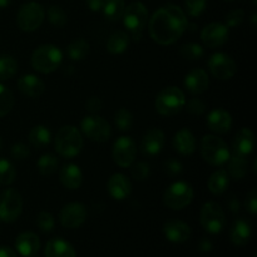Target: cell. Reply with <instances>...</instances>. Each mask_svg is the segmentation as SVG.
<instances>
[{"label":"cell","mask_w":257,"mask_h":257,"mask_svg":"<svg viewBox=\"0 0 257 257\" xmlns=\"http://www.w3.org/2000/svg\"><path fill=\"white\" fill-rule=\"evenodd\" d=\"M187 27L188 22L185 12L172 4L156 10L148 23L151 38L161 45L175 43L180 39Z\"/></svg>","instance_id":"cell-1"},{"label":"cell","mask_w":257,"mask_h":257,"mask_svg":"<svg viewBox=\"0 0 257 257\" xmlns=\"http://www.w3.org/2000/svg\"><path fill=\"white\" fill-rule=\"evenodd\" d=\"M83 148V136L78 128L65 125L55 136V150L62 157L73 158L80 153Z\"/></svg>","instance_id":"cell-2"},{"label":"cell","mask_w":257,"mask_h":257,"mask_svg":"<svg viewBox=\"0 0 257 257\" xmlns=\"http://www.w3.org/2000/svg\"><path fill=\"white\" fill-rule=\"evenodd\" d=\"M63 60V53L53 44H44L38 47L32 54V67L37 72L53 73L60 67Z\"/></svg>","instance_id":"cell-3"},{"label":"cell","mask_w":257,"mask_h":257,"mask_svg":"<svg viewBox=\"0 0 257 257\" xmlns=\"http://www.w3.org/2000/svg\"><path fill=\"white\" fill-rule=\"evenodd\" d=\"M186 105V97L177 87H167L156 97L155 107L157 113L165 117H172L180 113Z\"/></svg>","instance_id":"cell-4"},{"label":"cell","mask_w":257,"mask_h":257,"mask_svg":"<svg viewBox=\"0 0 257 257\" xmlns=\"http://www.w3.org/2000/svg\"><path fill=\"white\" fill-rule=\"evenodd\" d=\"M201 153L205 161L213 166H223L227 163L231 153L222 138L207 135L201 141Z\"/></svg>","instance_id":"cell-5"},{"label":"cell","mask_w":257,"mask_h":257,"mask_svg":"<svg viewBox=\"0 0 257 257\" xmlns=\"http://www.w3.org/2000/svg\"><path fill=\"white\" fill-rule=\"evenodd\" d=\"M123 23L135 40H140L148 20V9L141 2H133L123 13Z\"/></svg>","instance_id":"cell-6"},{"label":"cell","mask_w":257,"mask_h":257,"mask_svg":"<svg viewBox=\"0 0 257 257\" xmlns=\"http://www.w3.org/2000/svg\"><path fill=\"white\" fill-rule=\"evenodd\" d=\"M193 200V188L190 183L178 181L172 183L166 190L163 196V202L171 210H183L187 207Z\"/></svg>","instance_id":"cell-7"},{"label":"cell","mask_w":257,"mask_h":257,"mask_svg":"<svg viewBox=\"0 0 257 257\" xmlns=\"http://www.w3.org/2000/svg\"><path fill=\"white\" fill-rule=\"evenodd\" d=\"M45 10L39 3L29 2L20 7L17 14V24L23 32H34L42 25Z\"/></svg>","instance_id":"cell-8"},{"label":"cell","mask_w":257,"mask_h":257,"mask_svg":"<svg viewBox=\"0 0 257 257\" xmlns=\"http://www.w3.org/2000/svg\"><path fill=\"white\" fill-rule=\"evenodd\" d=\"M200 220L202 227L211 235H218L226 227L225 211L216 202H207L202 206Z\"/></svg>","instance_id":"cell-9"},{"label":"cell","mask_w":257,"mask_h":257,"mask_svg":"<svg viewBox=\"0 0 257 257\" xmlns=\"http://www.w3.org/2000/svg\"><path fill=\"white\" fill-rule=\"evenodd\" d=\"M23 211V197L14 188H7L0 193V221L14 222Z\"/></svg>","instance_id":"cell-10"},{"label":"cell","mask_w":257,"mask_h":257,"mask_svg":"<svg viewBox=\"0 0 257 257\" xmlns=\"http://www.w3.org/2000/svg\"><path fill=\"white\" fill-rule=\"evenodd\" d=\"M83 135L94 142H107L112 136L110 124L99 115H88L80 123Z\"/></svg>","instance_id":"cell-11"},{"label":"cell","mask_w":257,"mask_h":257,"mask_svg":"<svg viewBox=\"0 0 257 257\" xmlns=\"http://www.w3.org/2000/svg\"><path fill=\"white\" fill-rule=\"evenodd\" d=\"M208 69L217 79L227 80L236 74L237 65L235 60L226 53H216L208 59Z\"/></svg>","instance_id":"cell-12"},{"label":"cell","mask_w":257,"mask_h":257,"mask_svg":"<svg viewBox=\"0 0 257 257\" xmlns=\"http://www.w3.org/2000/svg\"><path fill=\"white\" fill-rule=\"evenodd\" d=\"M136 148L135 141L128 136H122L113 145V160L119 167H131L135 161Z\"/></svg>","instance_id":"cell-13"},{"label":"cell","mask_w":257,"mask_h":257,"mask_svg":"<svg viewBox=\"0 0 257 257\" xmlns=\"http://www.w3.org/2000/svg\"><path fill=\"white\" fill-rule=\"evenodd\" d=\"M87 207L79 202H72L62 208L59 215L60 223L63 227L74 230L79 228L87 220Z\"/></svg>","instance_id":"cell-14"},{"label":"cell","mask_w":257,"mask_h":257,"mask_svg":"<svg viewBox=\"0 0 257 257\" xmlns=\"http://www.w3.org/2000/svg\"><path fill=\"white\" fill-rule=\"evenodd\" d=\"M230 37V29L222 23H211L206 25L201 32V39L208 48H218L227 43Z\"/></svg>","instance_id":"cell-15"},{"label":"cell","mask_w":257,"mask_h":257,"mask_svg":"<svg viewBox=\"0 0 257 257\" xmlns=\"http://www.w3.org/2000/svg\"><path fill=\"white\" fill-rule=\"evenodd\" d=\"M165 146V133L160 128H152L147 131L141 141V152L145 156L158 155Z\"/></svg>","instance_id":"cell-16"},{"label":"cell","mask_w":257,"mask_h":257,"mask_svg":"<svg viewBox=\"0 0 257 257\" xmlns=\"http://www.w3.org/2000/svg\"><path fill=\"white\" fill-rule=\"evenodd\" d=\"M163 233L170 242L183 243L190 240L191 227L180 220H170L163 225Z\"/></svg>","instance_id":"cell-17"},{"label":"cell","mask_w":257,"mask_h":257,"mask_svg":"<svg viewBox=\"0 0 257 257\" xmlns=\"http://www.w3.org/2000/svg\"><path fill=\"white\" fill-rule=\"evenodd\" d=\"M185 88L191 93V94H201V93L206 92L210 84V79H208L207 73L203 69H193L188 73L185 77Z\"/></svg>","instance_id":"cell-18"},{"label":"cell","mask_w":257,"mask_h":257,"mask_svg":"<svg viewBox=\"0 0 257 257\" xmlns=\"http://www.w3.org/2000/svg\"><path fill=\"white\" fill-rule=\"evenodd\" d=\"M107 188L109 195L114 200L122 201L130 196L132 186H131V181L128 180L127 176H124L123 173H114L108 180Z\"/></svg>","instance_id":"cell-19"},{"label":"cell","mask_w":257,"mask_h":257,"mask_svg":"<svg viewBox=\"0 0 257 257\" xmlns=\"http://www.w3.org/2000/svg\"><path fill=\"white\" fill-rule=\"evenodd\" d=\"M233 153L235 155L247 157L255 148V135L250 128H242L236 133L232 143Z\"/></svg>","instance_id":"cell-20"},{"label":"cell","mask_w":257,"mask_h":257,"mask_svg":"<svg viewBox=\"0 0 257 257\" xmlns=\"http://www.w3.org/2000/svg\"><path fill=\"white\" fill-rule=\"evenodd\" d=\"M18 89L29 98H39L44 93L45 85L39 77L34 74L23 75L18 80Z\"/></svg>","instance_id":"cell-21"},{"label":"cell","mask_w":257,"mask_h":257,"mask_svg":"<svg viewBox=\"0 0 257 257\" xmlns=\"http://www.w3.org/2000/svg\"><path fill=\"white\" fill-rule=\"evenodd\" d=\"M207 127L212 132L227 133L232 127V117L227 110L217 108L208 114Z\"/></svg>","instance_id":"cell-22"},{"label":"cell","mask_w":257,"mask_h":257,"mask_svg":"<svg viewBox=\"0 0 257 257\" xmlns=\"http://www.w3.org/2000/svg\"><path fill=\"white\" fill-rule=\"evenodd\" d=\"M15 248L23 257H33L40 248V241L35 233L23 232L15 240Z\"/></svg>","instance_id":"cell-23"},{"label":"cell","mask_w":257,"mask_h":257,"mask_svg":"<svg viewBox=\"0 0 257 257\" xmlns=\"http://www.w3.org/2000/svg\"><path fill=\"white\" fill-rule=\"evenodd\" d=\"M172 145L173 148L181 155L190 156L196 151V138L190 130L183 128L173 136Z\"/></svg>","instance_id":"cell-24"},{"label":"cell","mask_w":257,"mask_h":257,"mask_svg":"<svg viewBox=\"0 0 257 257\" xmlns=\"http://www.w3.org/2000/svg\"><path fill=\"white\" fill-rule=\"evenodd\" d=\"M59 178L65 188L78 190L83 182V173L77 165L68 163V165L63 166L62 170H60Z\"/></svg>","instance_id":"cell-25"},{"label":"cell","mask_w":257,"mask_h":257,"mask_svg":"<svg viewBox=\"0 0 257 257\" xmlns=\"http://www.w3.org/2000/svg\"><path fill=\"white\" fill-rule=\"evenodd\" d=\"M45 257H77L74 247L63 238H53L48 241L44 250Z\"/></svg>","instance_id":"cell-26"},{"label":"cell","mask_w":257,"mask_h":257,"mask_svg":"<svg viewBox=\"0 0 257 257\" xmlns=\"http://www.w3.org/2000/svg\"><path fill=\"white\" fill-rule=\"evenodd\" d=\"M252 236V227L251 223L246 220H237L233 223L230 232L231 242L236 246H245L247 245L248 241Z\"/></svg>","instance_id":"cell-27"},{"label":"cell","mask_w":257,"mask_h":257,"mask_svg":"<svg viewBox=\"0 0 257 257\" xmlns=\"http://www.w3.org/2000/svg\"><path fill=\"white\" fill-rule=\"evenodd\" d=\"M228 163V176L232 177L233 180H242L243 177L247 173V157L240 155H235L232 153V156H230L227 161Z\"/></svg>","instance_id":"cell-28"},{"label":"cell","mask_w":257,"mask_h":257,"mask_svg":"<svg viewBox=\"0 0 257 257\" xmlns=\"http://www.w3.org/2000/svg\"><path fill=\"white\" fill-rule=\"evenodd\" d=\"M228 185H230V176L226 170H217L208 180V190L216 196L225 193Z\"/></svg>","instance_id":"cell-29"},{"label":"cell","mask_w":257,"mask_h":257,"mask_svg":"<svg viewBox=\"0 0 257 257\" xmlns=\"http://www.w3.org/2000/svg\"><path fill=\"white\" fill-rule=\"evenodd\" d=\"M130 45V35L125 32H115L109 37L107 42L108 52L112 54H122Z\"/></svg>","instance_id":"cell-30"},{"label":"cell","mask_w":257,"mask_h":257,"mask_svg":"<svg viewBox=\"0 0 257 257\" xmlns=\"http://www.w3.org/2000/svg\"><path fill=\"white\" fill-rule=\"evenodd\" d=\"M50 140H52L50 131L47 127H44V125H35L34 128L30 130L29 142L32 143L33 147L42 150L45 146L49 145Z\"/></svg>","instance_id":"cell-31"},{"label":"cell","mask_w":257,"mask_h":257,"mask_svg":"<svg viewBox=\"0 0 257 257\" xmlns=\"http://www.w3.org/2000/svg\"><path fill=\"white\" fill-rule=\"evenodd\" d=\"M125 4L124 0H105L103 4V14L110 22H117L123 17Z\"/></svg>","instance_id":"cell-32"},{"label":"cell","mask_w":257,"mask_h":257,"mask_svg":"<svg viewBox=\"0 0 257 257\" xmlns=\"http://www.w3.org/2000/svg\"><path fill=\"white\" fill-rule=\"evenodd\" d=\"M68 57L72 60H83L89 54V43L84 39H75L68 45Z\"/></svg>","instance_id":"cell-33"},{"label":"cell","mask_w":257,"mask_h":257,"mask_svg":"<svg viewBox=\"0 0 257 257\" xmlns=\"http://www.w3.org/2000/svg\"><path fill=\"white\" fill-rule=\"evenodd\" d=\"M58 165V158L55 157L54 155L52 153H47V155H43L42 157L38 160L37 163V168L39 171L40 175L43 176H50L57 171Z\"/></svg>","instance_id":"cell-34"},{"label":"cell","mask_w":257,"mask_h":257,"mask_svg":"<svg viewBox=\"0 0 257 257\" xmlns=\"http://www.w3.org/2000/svg\"><path fill=\"white\" fill-rule=\"evenodd\" d=\"M18 63L12 55H0V80L10 79L17 73Z\"/></svg>","instance_id":"cell-35"},{"label":"cell","mask_w":257,"mask_h":257,"mask_svg":"<svg viewBox=\"0 0 257 257\" xmlns=\"http://www.w3.org/2000/svg\"><path fill=\"white\" fill-rule=\"evenodd\" d=\"M15 176H17V172L13 163L7 158H0V185H12L15 181Z\"/></svg>","instance_id":"cell-36"},{"label":"cell","mask_w":257,"mask_h":257,"mask_svg":"<svg viewBox=\"0 0 257 257\" xmlns=\"http://www.w3.org/2000/svg\"><path fill=\"white\" fill-rule=\"evenodd\" d=\"M14 95L12 90L7 88L5 85L0 84V118L7 115L14 107Z\"/></svg>","instance_id":"cell-37"},{"label":"cell","mask_w":257,"mask_h":257,"mask_svg":"<svg viewBox=\"0 0 257 257\" xmlns=\"http://www.w3.org/2000/svg\"><path fill=\"white\" fill-rule=\"evenodd\" d=\"M48 20L52 23L54 27L62 28L67 24V14L59 5H52L48 9Z\"/></svg>","instance_id":"cell-38"},{"label":"cell","mask_w":257,"mask_h":257,"mask_svg":"<svg viewBox=\"0 0 257 257\" xmlns=\"http://www.w3.org/2000/svg\"><path fill=\"white\" fill-rule=\"evenodd\" d=\"M181 55L187 60H198L203 57L205 50L200 44L196 43H188L181 48Z\"/></svg>","instance_id":"cell-39"},{"label":"cell","mask_w":257,"mask_h":257,"mask_svg":"<svg viewBox=\"0 0 257 257\" xmlns=\"http://www.w3.org/2000/svg\"><path fill=\"white\" fill-rule=\"evenodd\" d=\"M114 122L119 131H128L133 124V117L127 108H120L115 113Z\"/></svg>","instance_id":"cell-40"},{"label":"cell","mask_w":257,"mask_h":257,"mask_svg":"<svg viewBox=\"0 0 257 257\" xmlns=\"http://www.w3.org/2000/svg\"><path fill=\"white\" fill-rule=\"evenodd\" d=\"M37 226L39 227V230L42 231V232H52L53 228H54L55 226V221L52 213L47 212V211L40 212L39 215L37 216Z\"/></svg>","instance_id":"cell-41"},{"label":"cell","mask_w":257,"mask_h":257,"mask_svg":"<svg viewBox=\"0 0 257 257\" xmlns=\"http://www.w3.org/2000/svg\"><path fill=\"white\" fill-rule=\"evenodd\" d=\"M186 12L190 17H200L206 9L207 0H185Z\"/></svg>","instance_id":"cell-42"},{"label":"cell","mask_w":257,"mask_h":257,"mask_svg":"<svg viewBox=\"0 0 257 257\" xmlns=\"http://www.w3.org/2000/svg\"><path fill=\"white\" fill-rule=\"evenodd\" d=\"M150 165L146 162H137L132 166V177L136 181H145L147 180L148 176H150Z\"/></svg>","instance_id":"cell-43"},{"label":"cell","mask_w":257,"mask_h":257,"mask_svg":"<svg viewBox=\"0 0 257 257\" xmlns=\"http://www.w3.org/2000/svg\"><path fill=\"white\" fill-rule=\"evenodd\" d=\"M187 112L193 115H202L206 112V104L200 99V98H192L187 102V105H185Z\"/></svg>","instance_id":"cell-44"},{"label":"cell","mask_w":257,"mask_h":257,"mask_svg":"<svg viewBox=\"0 0 257 257\" xmlns=\"http://www.w3.org/2000/svg\"><path fill=\"white\" fill-rule=\"evenodd\" d=\"M10 153H12V157L14 160L23 161L27 160L30 156V150L27 145L24 143H15V145L12 146V150H10Z\"/></svg>","instance_id":"cell-45"},{"label":"cell","mask_w":257,"mask_h":257,"mask_svg":"<svg viewBox=\"0 0 257 257\" xmlns=\"http://www.w3.org/2000/svg\"><path fill=\"white\" fill-rule=\"evenodd\" d=\"M245 18V12L242 9H233L226 15V25L228 28H235L242 23Z\"/></svg>","instance_id":"cell-46"},{"label":"cell","mask_w":257,"mask_h":257,"mask_svg":"<svg viewBox=\"0 0 257 257\" xmlns=\"http://www.w3.org/2000/svg\"><path fill=\"white\" fill-rule=\"evenodd\" d=\"M165 171L171 177H176V176H180L182 173L183 166L176 158H170V160H167L165 162Z\"/></svg>","instance_id":"cell-47"},{"label":"cell","mask_w":257,"mask_h":257,"mask_svg":"<svg viewBox=\"0 0 257 257\" xmlns=\"http://www.w3.org/2000/svg\"><path fill=\"white\" fill-rule=\"evenodd\" d=\"M246 208L251 215H256L257 213V191L256 188L248 192L247 197H246Z\"/></svg>","instance_id":"cell-48"},{"label":"cell","mask_w":257,"mask_h":257,"mask_svg":"<svg viewBox=\"0 0 257 257\" xmlns=\"http://www.w3.org/2000/svg\"><path fill=\"white\" fill-rule=\"evenodd\" d=\"M85 108L89 113L94 114V113H98L100 109H102V100L98 97H90L89 99L85 103Z\"/></svg>","instance_id":"cell-49"},{"label":"cell","mask_w":257,"mask_h":257,"mask_svg":"<svg viewBox=\"0 0 257 257\" xmlns=\"http://www.w3.org/2000/svg\"><path fill=\"white\" fill-rule=\"evenodd\" d=\"M226 205H227L228 210H230L231 212L237 213L238 211H240V202H238L237 198L233 197V196L228 197V200L226 201Z\"/></svg>","instance_id":"cell-50"},{"label":"cell","mask_w":257,"mask_h":257,"mask_svg":"<svg viewBox=\"0 0 257 257\" xmlns=\"http://www.w3.org/2000/svg\"><path fill=\"white\" fill-rule=\"evenodd\" d=\"M104 2L105 0H87V5L93 12H99V10H102Z\"/></svg>","instance_id":"cell-51"},{"label":"cell","mask_w":257,"mask_h":257,"mask_svg":"<svg viewBox=\"0 0 257 257\" xmlns=\"http://www.w3.org/2000/svg\"><path fill=\"white\" fill-rule=\"evenodd\" d=\"M198 248H200L201 252H210L212 250V242L207 240V238H202L200 245H198Z\"/></svg>","instance_id":"cell-52"},{"label":"cell","mask_w":257,"mask_h":257,"mask_svg":"<svg viewBox=\"0 0 257 257\" xmlns=\"http://www.w3.org/2000/svg\"><path fill=\"white\" fill-rule=\"evenodd\" d=\"M0 257H18V256L10 247L0 246Z\"/></svg>","instance_id":"cell-53"},{"label":"cell","mask_w":257,"mask_h":257,"mask_svg":"<svg viewBox=\"0 0 257 257\" xmlns=\"http://www.w3.org/2000/svg\"><path fill=\"white\" fill-rule=\"evenodd\" d=\"M10 3H12V0H0V9H3V8H7Z\"/></svg>","instance_id":"cell-54"},{"label":"cell","mask_w":257,"mask_h":257,"mask_svg":"<svg viewBox=\"0 0 257 257\" xmlns=\"http://www.w3.org/2000/svg\"><path fill=\"white\" fill-rule=\"evenodd\" d=\"M2 147H3V142H2V137H0V151H2Z\"/></svg>","instance_id":"cell-55"},{"label":"cell","mask_w":257,"mask_h":257,"mask_svg":"<svg viewBox=\"0 0 257 257\" xmlns=\"http://www.w3.org/2000/svg\"><path fill=\"white\" fill-rule=\"evenodd\" d=\"M228 2H233V0H228Z\"/></svg>","instance_id":"cell-56"},{"label":"cell","mask_w":257,"mask_h":257,"mask_svg":"<svg viewBox=\"0 0 257 257\" xmlns=\"http://www.w3.org/2000/svg\"><path fill=\"white\" fill-rule=\"evenodd\" d=\"M33 257H35V256H33Z\"/></svg>","instance_id":"cell-57"}]
</instances>
